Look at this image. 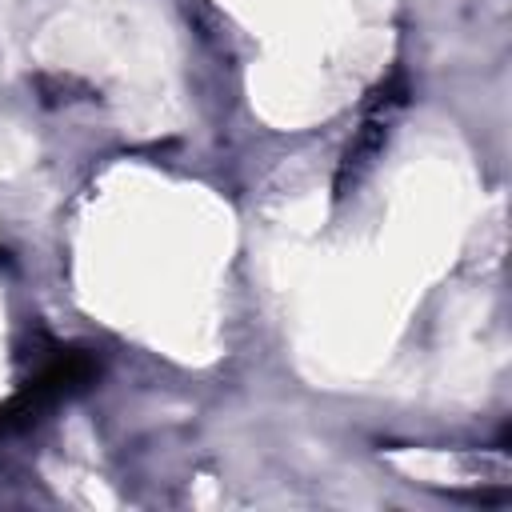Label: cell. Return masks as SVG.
Returning a JSON list of instances; mask_svg holds the SVG:
<instances>
[{"label":"cell","instance_id":"1","mask_svg":"<svg viewBox=\"0 0 512 512\" xmlns=\"http://www.w3.org/2000/svg\"><path fill=\"white\" fill-rule=\"evenodd\" d=\"M96 376H100V364H96L92 352H84V348H60L52 360H44V368L12 400L0 404V440L36 428L56 404H64L76 392H84Z\"/></svg>","mask_w":512,"mask_h":512},{"label":"cell","instance_id":"2","mask_svg":"<svg viewBox=\"0 0 512 512\" xmlns=\"http://www.w3.org/2000/svg\"><path fill=\"white\" fill-rule=\"evenodd\" d=\"M404 96H408V88H404L400 76L384 80V84L372 92V100H368V108H364V120H360V128H356V136H352V144H348V152H344V160H340L336 196H348V188H352V184L364 176V168L380 156V148H384V140H388V128H392V116L404 108Z\"/></svg>","mask_w":512,"mask_h":512}]
</instances>
